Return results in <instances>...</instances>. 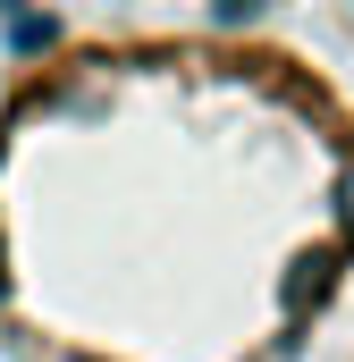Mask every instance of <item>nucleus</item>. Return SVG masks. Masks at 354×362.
<instances>
[{
    "label": "nucleus",
    "instance_id": "obj_2",
    "mask_svg": "<svg viewBox=\"0 0 354 362\" xmlns=\"http://www.w3.org/2000/svg\"><path fill=\"white\" fill-rule=\"evenodd\" d=\"M346 362H354V354H346Z\"/></svg>",
    "mask_w": 354,
    "mask_h": 362
},
{
    "label": "nucleus",
    "instance_id": "obj_1",
    "mask_svg": "<svg viewBox=\"0 0 354 362\" xmlns=\"http://www.w3.org/2000/svg\"><path fill=\"white\" fill-rule=\"evenodd\" d=\"M354 303V85L236 17L51 25L0 76V346L304 362Z\"/></svg>",
    "mask_w": 354,
    "mask_h": 362
}]
</instances>
